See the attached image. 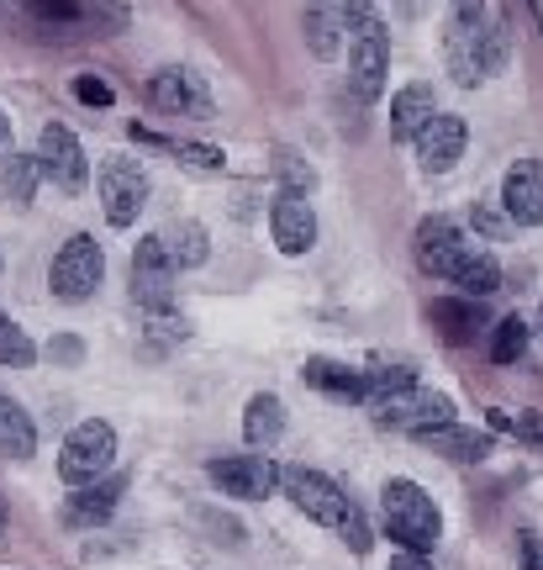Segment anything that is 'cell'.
Returning a JSON list of instances; mask_svg holds the SVG:
<instances>
[{
    "label": "cell",
    "mask_w": 543,
    "mask_h": 570,
    "mask_svg": "<svg viewBox=\"0 0 543 570\" xmlns=\"http://www.w3.org/2000/svg\"><path fill=\"white\" fill-rule=\"evenodd\" d=\"M443 53H448V75L460 85H481V80H491V75H502L506 59H512L506 17L491 11L485 0H454Z\"/></svg>",
    "instance_id": "cell-1"
},
{
    "label": "cell",
    "mask_w": 543,
    "mask_h": 570,
    "mask_svg": "<svg viewBox=\"0 0 543 570\" xmlns=\"http://www.w3.org/2000/svg\"><path fill=\"white\" fill-rule=\"evenodd\" d=\"M17 6L21 27L38 38H117L127 32V6L121 0H6Z\"/></svg>",
    "instance_id": "cell-2"
},
{
    "label": "cell",
    "mask_w": 543,
    "mask_h": 570,
    "mask_svg": "<svg viewBox=\"0 0 543 570\" xmlns=\"http://www.w3.org/2000/svg\"><path fill=\"white\" fill-rule=\"evenodd\" d=\"M381 523H385V539H396L412 554H433L443 539L438 502L417 481H406V475H391L381 487Z\"/></svg>",
    "instance_id": "cell-3"
},
{
    "label": "cell",
    "mask_w": 543,
    "mask_h": 570,
    "mask_svg": "<svg viewBox=\"0 0 543 570\" xmlns=\"http://www.w3.org/2000/svg\"><path fill=\"white\" fill-rule=\"evenodd\" d=\"M111 460H117V433H111V423L85 417V423L69 428V439H63V449H59V475L69 487H90V481H101L106 470H111Z\"/></svg>",
    "instance_id": "cell-4"
},
{
    "label": "cell",
    "mask_w": 543,
    "mask_h": 570,
    "mask_svg": "<svg viewBox=\"0 0 543 570\" xmlns=\"http://www.w3.org/2000/svg\"><path fill=\"white\" fill-rule=\"evenodd\" d=\"M101 275H106L101 244H96L90 233H75V238H63V248L53 254V265H48V291H53L59 302H90Z\"/></svg>",
    "instance_id": "cell-5"
},
{
    "label": "cell",
    "mask_w": 543,
    "mask_h": 570,
    "mask_svg": "<svg viewBox=\"0 0 543 570\" xmlns=\"http://www.w3.org/2000/svg\"><path fill=\"white\" fill-rule=\"evenodd\" d=\"M175 281H180V265L164 244V233H148L132 248V302L142 312H175Z\"/></svg>",
    "instance_id": "cell-6"
},
{
    "label": "cell",
    "mask_w": 543,
    "mask_h": 570,
    "mask_svg": "<svg viewBox=\"0 0 543 570\" xmlns=\"http://www.w3.org/2000/svg\"><path fill=\"white\" fill-rule=\"evenodd\" d=\"M96 190H101V212L111 227H132L138 212L148 206V169L127 154H111L101 159V175H96Z\"/></svg>",
    "instance_id": "cell-7"
},
{
    "label": "cell",
    "mask_w": 543,
    "mask_h": 570,
    "mask_svg": "<svg viewBox=\"0 0 543 570\" xmlns=\"http://www.w3.org/2000/svg\"><path fill=\"white\" fill-rule=\"evenodd\" d=\"M364 407L375 412V423L381 428H406V433H427V428L454 423V402H448L443 391H423V386L375 396V402H364Z\"/></svg>",
    "instance_id": "cell-8"
},
{
    "label": "cell",
    "mask_w": 543,
    "mask_h": 570,
    "mask_svg": "<svg viewBox=\"0 0 543 570\" xmlns=\"http://www.w3.org/2000/svg\"><path fill=\"white\" fill-rule=\"evenodd\" d=\"M206 475L233 502H264V497H275V487H280V465L269 454H217L206 465Z\"/></svg>",
    "instance_id": "cell-9"
},
{
    "label": "cell",
    "mask_w": 543,
    "mask_h": 570,
    "mask_svg": "<svg viewBox=\"0 0 543 570\" xmlns=\"http://www.w3.org/2000/svg\"><path fill=\"white\" fill-rule=\"evenodd\" d=\"M280 487L312 523H327V529H338L343 518H348V508H354V502L338 491V481H327L323 470H312V465H285Z\"/></svg>",
    "instance_id": "cell-10"
},
{
    "label": "cell",
    "mask_w": 543,
    "mask_h": 570,
    "mask_svg": "<svg viewBox=\"0 0 543 570\" xmlns=\"http://www.w3.org/2000/svg\"><path fill=\"white\" fill-rule=\"evenodd\" d=\"M348 69H354V90L359 101H375L385 90V69H391V32H385L381 17L359 21L348 32Z\"/></svg>",
    "instance_id": "cell-11"
},
{
    "label": "cell",
    "mask_w": 543,
    "mask_h": 570,
    "mask_svg": "<svg viewBox=\"0 0 543 570\" xmlns=\"http://www.w3.org/2000/svg\"><path fill=\"white\" fill-rule=\"evenodd\" d=\"M38 164H42V180H53L59 190H85V180H90V159H85L80 138L69 132L63 122H48L38 132Z\"/></svg>",
    "instance_id": "cell-12"
},
{
    "label": "cell",
    "mask_w": 543,
    "mask_h": 570,
    "mask_svg": "<svg viewBox=\"0 0 543 570\" xmlns=\"http://www.w3.org/2000/svg\"><path fill=\"white\" fill-rule=\"evenodd\" d=\"M148 101L159 106L164 117H190V122H211V90L201 85V75L190 69H159L148 80Z\"/></svg>",
    "instance_id": "cell-13"
},
{
    "label": "cell",
    "mask_w": 543,
    "mask_h": 570,
    "mask_svg": "<svg viewBox=\"0 0 543 570\" xmlns=\"http://www.w3.org/2000/svg\"><path fill=\"white\" fill-rule=\"evenodd\" d=\"M417 265L433 275V281H454V269L464 265V254H470V238H464L460 227L448 223V217H427V223H417Z\"/></svg>",
    "instance_id": "cell-14"
},
{
    "label": "cell",
    "mask_w": 543,
    "mask_h": 570,
    "mask_svg": "<svg viewBox=\"0 0 543 570\" xmlns=\"http://www.w3.org/2000/svg\"><path fill=\"white\" fill-rule=\"evenodd\" d=\"M269 238H275V248L290 254V259L312 254V248H317V212H312V202L296 196V190H280L275 206H269Z\"/></svg>",
    "instance_id": "cell-15"
},
{
    "label": "cell",
    "mask_w": 543,
    "mask_h": 570,
    "mask_svg": "<svg viewBox=\"0 0 543 570\" xmlns=\"http://www.w3.org/2000/svg\"><path fill=\"white\" fill-rule=\"evenodd\" d=\"M502 206L512 227H543V164L517 159L502 180Z\"/></svg>",
    "instance_id": "cell-16"
},
{
    "label": "cell",
    "mask_w": 543,
    "mask_h": 570,
    "mask_svg": "<svg viewBox=\"0 0 543 570\" xmlns=\"http://www.w3.org/2000/svg\"><path fill=\"white\" fill-rule=\"evenodd\" d=\"M464 142H470V127L454 111H438L433 122L417 132V159H423L427 175H448L454 164L464 159Z\"/></svg>",
    "instance_id": "cell-17"
},
{
    "label": "cell",
    "mask_w": 543,
    "mask_h": 570,
    "mask_svg": "<svg viewBox=\"0 0 543 570\" xmlns=\"http://www.w3.org/2000/svg\"><path fill=\"white\" fill-rule=\"evenodd\" d=\"M438 117V101H433V85H402L396 101H391V138L396 142H417L427 122Z\"/></svg>",
    "instance_id": "cell-18"
},
{
    "label": "cell",
    "mask_w": 543,
    "mask_h": 570,
    "mask_svg": "<svg viewBox=\"0 0 543 570\" xmlns=\"http://www.w3.org/2000/svg\"><path fill=\"white\" fill-rule=\"evenodd\" d=\"M427 317H433V327L448 344H475L485 333V306L470 302V296H443V302L427 306Z\"/></svg>",
    "instance_id": "cell-19"
},
{
    "label": "cell",
    "mask_w": 543,
    "mask_h": 570,
    "mask_svg": "<svg viewBox=\"0 0 543 570\" xmlns=\"http://www.w3.org/2000/svg\"><path fill=\"white\" fill-rule=\"evenodd\" d=\"M127 491V481L121 475H111V481H90V487H80L69 502H63V518L75 523V529H96V523H106L111 512H117V497Z\"/></svg>",
    "instance_id": "cell-20"
},
{
    "label": "cell",
    "mask_w": 543,
    "mask_h": 570,
    "mask_svg": "<svg viewBox=\"0 0 543 570\" xmlns=\"http://www.w3.org/2000/svg\"><path fill=\"white\" fill-rule=\"evenodd\" d=\"M433 454L443 460H460V465H481L485 454H491V433H475V428H460V423H443V428H427L417 433Z\"/></svg>",
    "instance_id": "cell-21"
},
{
    "label": "cell",
    "mask_w": 543,
    "mask_h": 570,
    "mask_svg": "<svg viewBox=\"0 0 543 570\" xmlns=\"http://www.w3.org/2000/svg\"><path fill=\"white\" fill-rule=\"evenodd\" d=\"M285 433V402L275 391H259V396H248V407H243V439L248 449H275Z\"/></svg>",
    "instance_id": "cell-22"
},
{
    "label": "cell",
    "mask_w": 543,
    "mask_h": 570,
    "mask_svg": "<svg viewBox=\"0 0 543 570\" xmlns=\"http://www.w3.org/2000/svg\"><path fill=\"white\" fill-rule=\"evenodd\" d=\"M302 381L306 386H317L323 396H333V402H364V396H369L364 370H348V365H338V360H306Z\"/></svg>",
    "instance_id": "cell-23"
},
{
    "label": "cell",
    "mask_w": 543,
    "mask_h": 570,
    "mask_svg": "<svg viewBox=\"0 0 543 570\" xmlns=\"http://www.w3.org/2000/svg\"><path fill=\"white\" fill-rule=\"evenodd\" d=\"M448 285H460V296H470V302L496 296V291H502V265H496V254L470 248V254H464V265L454 269V281H448Z\"/></svg>",
    "instance_id": "cell-24"
},
{
    "label": "cell",
    "mask_w": 543,
    "mask_h": 570,
    "mask_svg": "<svg viewBox=\"0 0 543 570\" xmlns=\"http://www.w3.org/2000/svg\"><path fill=\"white\" fill-rule=\"evenodd\" d=\"M32 449H38L32 417H27L11 396H0V454H6V460H32Z\"/></svg>",
    "instance_id": "cell-25"
},
{
    "label": "cell",
    "mask_w": 543,
    "mask_h": 570,
    "mask_svg": "<svg viewBox=\"0 0 543 570\" xmlns=\"http://www.w3.org/2000/svg\"><path fill=\"white\" fill-rule=\"evenodd\" d=\"M164 244H169V254H175V265H180V269L206 265V254H211V238H206L201 223H175V227H164Z\"/></svg>",
    "instance_id": "cell-26"
},
{
    "label": "cell",
    "mask_w": 543,
    "mask_h": 570,
    "mask_svg": "<svg viewBox=\"0 0 543 570\" xmlns=\"http://www.w3.org/2000/svg\"><path fill=\"white\" fill-rule=\"evenodd\" d=\"M527 338H533V327H527L517 312L502 317V323L491 327V360H496V365H517L527 354Z\"/></svg>",
    "instance_id": "cell-27"
},
{
    "label": "cell",
    "mask_w": 543,
    "mask_h": 570,
    "mask_svg": "<svg viewBox=\"0 0 543 570\" xmlns=\"http://www.w3.org/2000/svg\"><path fill=\"white\" fill-rule=\"evenodd\" d=\"M485 428L491 433H512L517 444H527V449H543V412H502V407H491L485 412Z\"/></svg>",
    "instance_id": "cell-28"
},
{
    "label": "cell",
    "mask_w": 543,
    "mask_h": 570,
    "mask_svg": "<svg viewBox=\"0 0 543 570\" xmlns=\"http://www.w3.org/2000/svg\"><path fill=\"white\" fill-rule=\"evenodd\" d=\"M306 48L317 59H338V48H343V27L327 11H317V6H306Z\"/></svg>",
    "instance_id": "cell-29"
},
{
    "label": "cell",
    "mask_w": 543,
    "mask_h": 570,
    "mask_svg": "<svg viewBox=\"0 0 543 570\" xmlns=\"http://www.w3.org/2000/svg\"><path fill=\"white\" fill-rule=\"evenodd\" d=\"M38 180H42V164H38V154H32V159H11V164H6L0 190H6L17 206H27V202H32V190H38Z\"/></svg>",
    "instance_id": "cell-30"
},
{
    "label": "cell",
    "mask_w": 543,
    "mask_h": 570,
    "mask_svg": "<svg viewBox=\"0 0 543 570\" xmlns=\"http://www.w3.org/2000/svg\"><path fill=\"white\" fill-rule=\"evenodd\" d=\"M275 180H280V190H296V196H312L317 190V169L302 159V154H290V148H280L275 154Z\"/></svg>",
    "instance_id": "cell-31"
},
{
    "label": "cell",
    "mask_w": 543,
    "mask_h": 570,
    "mask_svg": "<svg viewBox=\"0 0 543 570\" xmlns=\"http://www.w3.org/2000/svg\"><path fill=\"white\" fill-rule=\"evenodd\" d=\"M32 360H38V344H32V338H27V333H21V327L6 317V312H0V365L27 370Z\"/></svg>",
    "instance_id": "cell-32"
},
{
    "label": "cell",
    "mask_w": 543,
    "mask_h": 570,
    "mask_svg": "<svg viewBox=\"0 0 543 570\" xmlns=\"http://www.w3.org/2000/svg\"><path fill=\"white\" fill-rule=\"evenodd\" d=\"M364 386H369V396H364V402H375V396H391V391H406V386H417V370H412V365L364 370Z\"/></svg>",
    "instance_id": "cell-33"
},
{
    "label": "cell",
    "mask_w": 543,
    "mask_h": 570,
    "mask_svg": "<svg viewBox=\"0 0 543 570\" xmlns=\"http://www.w3.org/2000/svg\"><path fill=\"white\" fill-rule=\"evenodd\" d=\"M164 148H169L180 164H190V169H206V175L227 169V154H221V148H211V142H164Z\"/></svg>",
    "instance_id": "cell-34"
},
{
    "label": "cell",
    "mask_w": 543,
    "mask_h": 570,
    "mask_svg": "<svg viewBox=\"0 0 543 570\" xmlns=\"http://www.w3.org/2000/svg\"><path fill=\"white\" fill-rule=\"evenodd\" d=\"M306 6H317V11H327V17L338 21L343 32H354L359 21L375 17V0H306Z\"/></svg>",
    "instance_id": "cell-35"
},
{
    "label": "cell",
    "mask_w": 543,
    "mask_h": 570,
    "mask_svg": "<svg viewBox=\"0 0 543 570\" xmlns=\"http://www.w3.org/2000/svg\"><path fill=\"white\" fill-rule=\"evenodd\" d=\"M338 533L348 539V550H354V554L369 550V523H364V512H359V508H348V518L338 523Z\"/></svg>",
    "instance_id": "cell-36"
},
{
    "label": "cell",
    "mask_w": 543,
    "mask_h": 570,
    "mask_svg": "<svg viewBox=\"0 0 543 570\" xmlns=\"http://www.w3.org/2000/svg\"><path fill=\"white\" fill-rule=\"evenodd\" d=\"M75 96H80L85 106H111L117 101V96H111V85L96 80V75H80V80H75Z\"/></svg>",
    "instance_id": "cell-37"
},
{
    "label": "cell",
    "mask_w": 543,
    "mask_h": 570,
    "mask_svg": "<svg viewBox=\"0 0 543 570\" xmlns=\"http://www.w3.org/2000/svg\"><path fill=\"white\" fill-rule=\"evenodd\" d=\"M391 570H433V560L427 554H412V550H402L396 560H391Z\"/></svg>",
    "instance_id": "cell-38"
},
{
    "label": "cell",
    "mask_w": 543,
    "mask_h": 570,
    "mask_svg": "<svg viewBox=\"0 0 543 570\" xmlns=\"http://www.w3.org/2000/svg\"><path fill=\"white\" fill-rule=\"evenodd\" d=\"M475 227H481L485 238H502V233H506V227L496 223V217H491V212H485V206H481V212H475Z\"/></svg>",
    "instance_id": "cell-39"
},
{
    "label": "cell",
    "mask_w": 543,
    "mask_h": 570,
    "mask_svg": "<svg viewBox=\"0 0 543 570\" xmlns=\"http://www.w3.org/2000/svg\"><path fill=\"white\" fill-rule=\"evenodd\" d=\"M0 154H11V117L0 111Z\"/></svg>",
    "instance_id": "cell-40"
},
{
    "label": "cell",
    "mask_w": 543,
    "mask_h": 570,
    "mask_svg": "<svg viewBox=\"0 0 543 570\" xmlns=\"http://www.w3.org/2000/svg\"><path fill=\"white\" fill-rule=\"evenodd\" d=\"M0 533H6V502H0Z\"/></svg>",
    "instance_id": "cell-41"
},
{
    "label": "cell",
    "mask_w": 543,
    "mask_h": 570,
    "mask_svg": "<svg viewBox=\"0 0 543 570\" xmlns=\"http://www.w3.org/2000/svg\"><path fill=\"white\" fill-rule=\"evenodd\" d=\"M539 333H543V306H539Z\"/></svg>",
    "instance_id": "cell-42"
}]
</instances>
